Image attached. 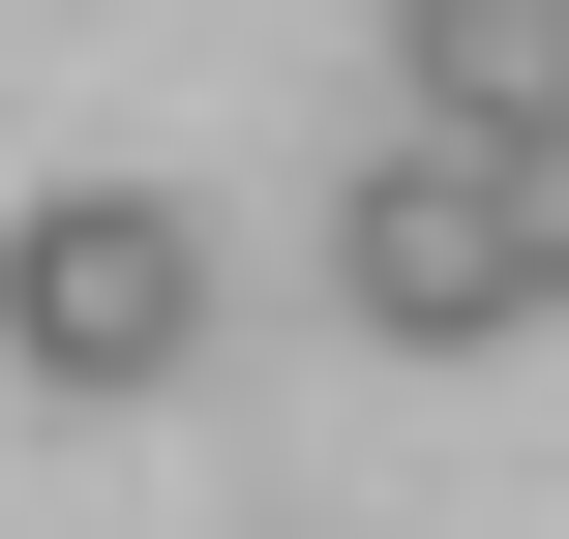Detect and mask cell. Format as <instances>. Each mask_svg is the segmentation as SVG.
I'll return each instance as SVG.
<instances>
[{
  "label": "cell",
  "mask_w": 569,
  "mask_h": 539,
  "mask_svg": "<svg viewBox=\"0 0 569 539\" xmlns=\"http://www.w3.org/2000/svg\"><path fill=\"white\" fill-rule=\"evenodd\" d=\"M569 60V0H450V30H420V120H480V90H540Z\"/></svg>",
  "instance_id": "277c9868"
},
{
  "label": "cell",
  "mask_w": 569,
  "mask_h": 539,
  "mask_svg": "<svg viewBox=\"0 0 569 539\" xmlns=\"http://www.w3.org/2000/svg\"><path fill=\"white\" fill-rule=\"evenodd\" d=\"M420 30H450V0H420Z\"/></svg>",
  "instance_id": "5b68a950"
},
{
  "label": "cell",
  "mask_w": 569,
  "mask_h": 539,
  "mask_svg": "<svg viewBox=\"0 0 569 539\" xmlns=\"http://www.w3.org/2000/svg\"><path fill=\"white\" fill-rule=\"evenodd\" d=\"M0 360L30 390H180L210 360V210L180 180H30L0 210Z\"/></svg>",
  "instance_id": "6da1fadb"
},
{
  "label": "cell",
  "mask_w": 569,
  "mask_h": 539,
  "mask_svg": "<svg viewBox=\"0 0 569 539\" xmlns=\"http://www.w3.org/2000/svg\"><path fill=\"white\" fill-rule=\"evenodd\" d=\"M330 300H360L390 360H480V330H540V300H510V240H480V180H450V120H390V150L330 180Z\"/></svg>",
  "instance_id": "7a4b0ae2"
},
{
  "label": "cell",
  "mask_w": 569,
  "mask_h": 539,
  "mask_svg": "<svg viewBox=\"0 0 569 539\" xmlns=\"http://www.w3.org/2000/svg\"><path fill=\"white\" fill-rule=\"evenodd\" d=\"M450 180H480V240H510V300H569V60L450 120Z\"/></svg>",
  "instance_id": "3957f363"
}]
</instances>
